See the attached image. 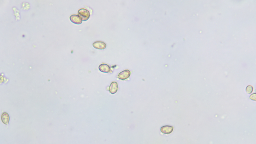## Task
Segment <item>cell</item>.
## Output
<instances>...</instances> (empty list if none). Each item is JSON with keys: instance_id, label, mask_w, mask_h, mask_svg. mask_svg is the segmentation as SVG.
Segmentation results:
<instances>
[{"instance_id": "obj_8", "label": "cell", "mask_w": 256, "mask_h": 144, "mask_svg": "<svg viewBox=\"0 0 256 144\" xmlns=\"http://www.w3.org/2000/svg\"><path fill=\"white\" fill-rule=\"evenodd\" d=\"M2 122L5 124H8L10 120V117L8 114L6 112L3 113L1 117Z\"/></svg>"}, {"instance_id": "obj_2", "label": "cell", "mask_w": 256, "mask_h": 144, "mask_svg": "<svg viewBox=\"0 0 256 144\" xmlns=\"http://www.w3.org/2000/svg\"><path fill=\"white\" fill-rule=\"evenodd\" d=\"M131 72L128 70H126L120 72L117 77L119 79L124 80L128 78L130 76Z\"/></svg>"}, {"instance_id": "obj_9", "label": "cell", "mask_w": 256, "mask_h": 144, "mask_svg": "<svg viewBox=\"0 0 256 144\" xmlns=\"http://www.w3.org/2000/svg\"><path fill=\"white\" fill-rule=\"evenodd\" d=\"M253 88L252 86L251 85H248L247 86L246 89V93L248 94H250L253 91Z\"/></svg>"}, {"instance_id": "obj_6", "label": "cell", "mask_w": 256, "mask_h": 144, "mask_svg": "<svg viewBox=\"0 0 256 144\" xmlns=\"http://www.w3.org/2000/svg\"><path fill=\"white\" fill-rule=\"evenodd\" d=\"M118 84L116 82H113L111 83L109 87L110 92L112 94L116 93L118 90Z\"/></svg>"}, {"instance_id": "obj_7", "label": "cell", "mask_w": 256, "mask_h": 144, "mask_svg": "<svg viewBox=\"0 0 256 144\" xmlns=\"http://www.w3.org/2000/svg\"><path fill=\"white\" fill-rule=\"evenodd\" d=\"M98 68L101 72L104 73H108L110 70V68L109 66L105 64H100L99 65Z\"/></svg>"}, {"instance_id": "obj_1", "label": "cell", "mask_w": 256, "mask_h": 144, "mask_svg": "<svg viewBox=\"0 0 256 144\" xmlns=\"http://www.w3.org/2000/svg\"><path fill=\"white\" fill-rule=\"evenodd\" d=\"M78 15L81 19L82 21H87L90 17V14L89 11L86 9H80L78 10Z\"/></svg>"}, {"instance_id": "obj_4", "label": "cell", "mask_w": 256, "mask_h": 144, "mask_svg": "<svg viewBox=\"0 0 256 144\" xmlns=\"http://www.w3.org/2000/svg\"><path fill=\"white\" fill-rule=\"evenodd\" d=\"M70 21L73 23L76 24H80L82 22L81 19L78 15H72L70 17Z\"/></svg>"}, {"instance_id": "obj_5", "label": "cell", "mask_w": 256, "mask_h": 144, "mask_svg": "<svg viewBox=\"0 0 256 144\" xmlns=\"http://www.w3.org/2000/svg\"><path fill=\"white\" fill-rule=\"evenodd\" d=\"M173 127L169 125H165L162 127L160 129L161 131L163 133L168 134L171 133L173 131Z\"/></svg>"}, {"instance_id": "obj_3", "label": "cell", "mask_w": 256, "mask_h": 144, "mask_svg": "<svg viewBox=\"0 0 256 144\" xmlns=\"http://www.w3.org/2000/svg\"><path fill=\"white\" fill-rule=\"evenodd\" d=\"M92 45L95 48L100 50L105 49L106 47V45L105 43L100 41L94 42Z\"/></svg>"}, {"instance_id": "obj_10", "label": "cell", "mask_w": 256, "mask_h": 144, "mask_svg": "<svg viewBox=\"0 0 256 144\" xmlns=\"http://www.w3.org/2000/svg\"><path fill=\"white\" fill-rule=\"evenodd\" d=\"M249 98L253 100H256V93H254L250 95Z\"/></svg>"}]
</instances>
